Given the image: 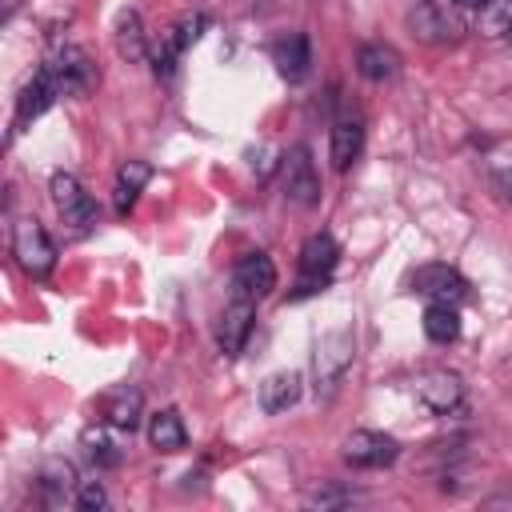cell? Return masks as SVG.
I'll use <instances>...</instances> for the list:
<instances>
[{
    "label": "cell",
    "mask_w": 512,
    "mask_h": 512,
    "mask_svg": "<svg viewBox=\"0 0 512 512\" xmlns=\"http://www.w3.org/2000/svg\"><path fill=\"white\" fill-rule=\"evenodd\" d=\"M12 256H16L20 272L32 280H44L56 268V244L36 216H20L12 224Z\"/></svg>",
    "instance_id": "cell-1"
},
{
    "label": "cell",
    "mask_w": 512,
    "mask_h": 512,
    "mask_svg": "<svg viewBox=\"0 0 512 512\" xmlns=\"http://www.w3.org/2000/svg\"><path fill=\"white\" fill-rule=\"evenodd\" d=\"M48 192H52V204H56V212L64 216V224H68L72 236H88V232L96 228L100 208H96V200L84 192V184H80L72 172H52Z\"/></svg>",
    "instance_id": "cell-2"
},
{
    "label": "cell",
    "mask_w": 512,
    "mask_h": 512,
    "mask_svg": "<svg viewBox=\"0 0 512 512\" xmlns=\"http://www.w3.org/2000/svg\"><path fill=\"white\" fill-rule=\"evenodd\" d=\"M336 264H340V244H336V236L312 232V236L300 244V280H296V296L320 292V288L332 280Z\"/></svg>",
    "instance_id": "cell-3"
},
{
    "label": "cell",
    "mask_w": 512,
    "mask_h": 512,
    "mask_svg": "<svg viewBox=\"0 0 512 512\" xmlns=\"http://www.w3.org/2000/svg\"><path fill=\"white\" fill-rule=\"evenodd\" d=\"M352 352H356V344H352L348 332H328V336H320V344H316V352H312L316 396H332V392L340 388V380H344L348 368H352Z\"/></svg>",
    "instance_id": "cell-4"
},
{
    "label": "cell",
    "mask_w": 512,
    "mask_h": 512,
    "mask_svg": "<svg viewBox=\"0 0 512 512\" xmlns=\"http://www.w3.org/2000/svg\"><path fill=\"white\" fill-rule=\"evenodd\" d=\"M340 456H344V464H352V468H360V472H376V468L396 464L400 440L388 436V432H376V428H356V432L344 436Z\"/></svg>",
    "instance_id": "cell-5"
},
{
    "label": "cell",
    "mask_w": 512,
    "mask_h": 512,
    "mask_svg": "<svg viewBox=\"0 0 512 512\" xmlns=\"http://www.w3.org/2000/svg\"><path fill=\"white\" fill-rule=\"evenodd\" d=\"M412 392H416V400H420L432 416H448V412H456L460 400H464V380H460V372H452V368H428V372L416 376Z\"/></svg>",
    "instance_id": "cell-6"
},
{
    "label": "cell",
    "mask_w": 512,
    "mask_h": 512,
    "mask_svg": "<svg viewBox=\"0 0 512 512\" xmlns=\"http://www.w3.org/2000/svg\"><path fill=\"white\" fill-rule=\"evenodd\" d=\"M44 64H48V72L56 76V84H60L64 96H84V92H92V84H96V64H92V56H88L84 48H76V44L56 48Z\"/></svg>",
    "instance_id": "cell-7"
},
{
    "label": "cell",
    "mask_w": 512,
    "mask_h": 512,
    "mask_svg": "<svg viewBox=\"0 0 512 512\" xmlns=\"http://www.w3.org/2000/svg\"><path fill=\"white\" fill-rule=\"evenodd\" d=\"M284 196L296 208H316L320 204V172H316V160L304 144H296L284 156Z\"/></svg>",
    "instance_id": "cell-8"
},
{
    "label": "cell",
    "mask_w": 512,
    "mask_h": 512,
    "mask_svg": "<svg viewBox=\"0 0 512 512\" xmlns=\"http://www.w3.org/2000/svg\"><path fill=\"white\" fill-rule=\"evenodd\" d=\"M64 92H60V84H56V76L48 72V64H40L36 68V76L20 88V96H16V116H12V132H20V128H28L36 116H44L56 100H60Z\"/></svg>",
    "instance_id": "cell-9"
},
{
    "label": "cell",
    "mask_w": 512,
    "mask_h": 512,
    "mask_svg": "<svg viewBox=\"0 0 512 512\" xmlns=\"http://www.w3.org/2000/svg\"><path fill=\"white\" fill-rule=\"evenodd\" d=\"M256 328V300H244V296H232L220 312V324H216V344L224 356H240L248 336Z\"/></svg>",
    "instance_id": "cell-10"
},
{
    "label": "cell",
    "mask_w": 512,
    "mask_h": 512,
    "mask_svg": "<svg viewBox=\"0 0 512 512\" xmlns=\"http://www.w3.org/2000/svg\"><path fill=\"white\" fill-rule=\"evenodd\" d=\"M272 288H276V264L264 252H244L232 264V296H244V300L260 304Z\"/></svg>",
    "instance_id": "cell-11"
},
{
    "label": "cell",
    "mask_w": 512,
    "mask_h": 512,
    "mask_svg": "<svg viewBox=\"0 0 512 512\" xmlns=\"http://www.w3.org/2000/svg\"><path fill=\"white\" fill-rule=\"evenodd\" d=\"M412 288L420 296H428V300H448V304H460L468 296V280L456 268H448V264H424V268H416Z\"/></svg>",
    "instance_id": "cell-12"
},
{
    "label": "cell",
    "mask_w": 512,
    "mask_h": 512,
    "mask_svg": "<svg viewBox=\"0 0 512 512\" xmlns=\"http://www.w3.org/2000/svg\"><path fill=\"white\" fill-rule=\"evenodd\" d=\"M100 416H104V424L108 428H116V432H136L140 428V416H144V396H140V388H112L104 400H100Z\"/></svg>",
    "instance_id": "cell-13"
},
{
    "label": "cell",
    "mask_w": 512,
    "mask_h": 512,
    "mask_svg": "<svg viewBox=\"0 0 512 512\" xmlns=\"http://www.w3.org/2000/svg\"><path fill=\"white\" fill-rule=\"evenodd\" d=\"M272 64H276V72L284 76V80H304L308 76V68H312V44H308V36L304 32H288V36H280L276 44H272Z\"/></svg>",
    "instance_id": "cell-14"
},
{
    "label": "cell",
    "mask_w": 512,
    "mask_h": 512,
    "mask_svg": "<svg viewBox=\"0 0 512 512\" xmlns=\"http://www.w3.org/2000/svg\"><path fill=\"white\" fill-rule=\"evenodd\" d=\"M300 392H304V376H300V372H272V376L256 388V404H260V412L280 416V412H288V408L300 400Z\"/></svg>",
    "instance_id": "cell-15"
},
{
    "label": "cell",
    "mask_w": 512,
    "mask_h": 512,
    "mask_svg": "<svg viewBox=\"0 0 512 512\" xmlns=\"http://www.w3.org/2000/svg\"><path fill=\"white\" fill-rule=\"evenodd\" d=\"M408 24H412L416 36L428 40V44H440V40H448V36L460 28L456 16H452L440 0H416V8L408 12Z\"/></svg>",
    "instance_id": "cell-16"
},
{
    "label": "cell",
    "mask_w": 512,
    "mask_h": 512,
    "mask_svg": "<svg viewBox=\"0 0 512 512\" xmlns=\"http://www.w3.org/2000/svg\"><path fill=\"white\" fill-rule=\"evenodd\" d=\"M360 148H364V124H360L356 116H340V120L332 124V132H328L332 168H336V172H348V168L356 164Z\"/></svg>",
    "instance_id": "cell-17"
},
{
    "label": "cell",
    "mask_w": 512,
    "mask_h": 512,
    "mask_svg": "<svg viewBox=\"0 0 512 512\" xmlns=\"http://www.w3.org/2000/svg\"><path fill=\"white\" fill-rule=\"evenodd\" d=\"M208 20L204 16H184L176 28H168V36H160V48H156V72H172V64L200 40V28H204Z\"/></svg>",
    "instance_id": "cell-18"
},
{
    "label": "cell",
    "mask_w": 512,
    "mask_h": 512,
    "mask_svg": "<svg viewBox=\"0 0 512 512\" xmlns=\"http://www.w3.org/2000/svg\"><path fill=\"white\" fill-rule=\"evenodd\" d=\"M148 180H152V164L148 160H128L116 172V184H112V208H116V216H128L136 208V200L148 188Z\"/></svg>",
    "instance_id": "cell-19"
},
{
    "label": "cell",
    "mask_w": 512,
    "mask_h": 512,
    "mask_svg": "<svg viewBox=\"0 0 512 512\" xmlns=\"http://www.w3.org/2000/svg\"><path fill=\"white\" fill-rule=\"evenodd\" d=\"M76 472H72V464L68 460H52V464H44L40 468V476H36V488H40V500L48 504V508H60L64 500H72L76 496Z\"/></svg>",
    "instance_id": "cell-20"
},
{
    "label": "cell",
    "mask_w": 512,
    "mask_h": 512,
    "mask_svg": "<svg viewBox=\"0 0 512 512\" xmlns=\"http://www.w3.org/2000/svg\"><path fill=\"white\" fill-rule=\"evenodd\" d=\"M148 444L156 452H180L188 444V428H184V416L176 408H160L148 416Z\"/></svg>",
    "instance_id": "cell-21"
},
{
    "label": "cell",
    "mask_w": 512,
    "mask_h": 512,
    "mask_svg": "<svg viewBox=\"0 0 512 512\" xmlns=\"http://www.w3.org/2000/svg\"><path fill=\"white\" fill-rule=\"evenodd\" d=\"M356 72L364 76V80H392L396 72H400V52L392 48V44H360V52H356Z\"/></svg>",
    "instance_id": "cell-22"
},
{
    "label": "cell",
    "mask_w": 512,
    "mask_h": 512,
    "mask_svg": "<svg viewBox=\"0 0 512 512\" xmlns=\"http://www.w3.org/2000/svg\"><path fill=\"white\" fill-rule=\"evenodd\" d=\"M116 52L128 60V64H144L148 60V36H144V24H140V12H120L116 20Z\"/></svg>",
    "instance_id": "cell-23"
},
{
    "label": "cell",
    "mask_w": 512,
    "mask_h": 512,
    "mask_svg": "<svg viewBox=\"0 0 512 512\" xmlns=\"http://www.w3.org/2000/svg\"><path fill=\"white\" fill-rule=\"evenodd\" d=\"M424 336L432 340V344H452L456 336H460V312H456V304H448V300H432L428 308H424Z\"/></svg>",
    "instance_id": "cell-24"
},
{
    "label": "cell",
    "mask_w": 512,
    "mask_h": 512,
    "mask_svg": "<svg viewBox=\"0 0 512 512\" xmlns=\"http://www.w3.org/2000/svg\"><path fill=\"white\" fill-rule=\"evenodd\" d=\"M84 456H88L96 468H116V464H120V448L104 436V428H96V432L88 428V432H84Z\"/></svg>",
    "instance_id": "cell-25"
},
{
    "label": "cell",
    "mask_w": 512,
    "mask_h": 512,
    "mask_svg": "<svg viewBox=\"0 0 512 512\" xmlns=\"http://www.w3.org/2000/svg\"><path fill=\"white\" fill-rule=\"evenodd\" d=\"M508 28H512V0H488L480 8V32L508 36Z\"/></svg>",
    "instance_id": "cell-26"
},
{
    "label": "cell",
    "mask_w": 512,
    "mask_h": 512,
    "mask_svg": "<svg viewBox=\"0 0 512 512\" xmlns=\"http://www.w3.org/2000/svg\"><path fill=\"white\" fill-rule=\"evenodd\" d=\"M72 504H76L80 512H100V508L108 504V492H104V484H100V480H80V484H76Z\"/></svg>",
    "instance_id": "cell-27"
},
{
    "label": "cell",
    "mask_w": 512,
    "mask_h": 512,
    "mask_svg": "<svg viewBox=\"0 0 512 512\" xmlns=\"http://www.w3.org/2000/svg\"><path fill=\"white\" fill-rule=\"evenodd\" d=\"M348 500H352V492H344V488H324V492L316 488V492L308 496L312 508H332V504H348Z\"/></svg>",
    "instance_id": "cell-28"
},
{
    "label": "cell",
    "mask_w": 512,
    "mask_h": 512,
    "mask_svg": "<svg viewBox=\"0 0 512 512\" xmlns=\"http://www.w3.org/2000/svg\"><path fill=\"white\" fill-rule=\"evenodd\" d=\"M452 4H456V8H472V12H480L488 0H452Z\"/></svg>",
    "instance_id": "cell-29"
},
{
    "label": "cell",
    "mask_w": 512,
    "mask_h": 512,
    "mask_svg": "<svg viewBox=\"0 0 512 512\" xmlns=\"http://www.w3.org/2000/svg\"><path fill=\"white\" fill-rule=\"evenodd\" d=\"M508 40H512V28H508Z\"/></svg>",
    "instance_id": "cell-30"
}]
</instances>
